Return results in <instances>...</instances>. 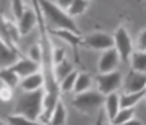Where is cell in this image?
<instances>
[{"label": "cell", "instance_id": "cell-1", "mask_svg": "<svg viewBox=\"0 0 146 125\" xmlns=\"http://www.w3.org/2000/svg\"><path fill=\"white\" fill-rule=\"evenodd\" d=\"M36 3H38V8L41 11L42 17H44V22H47L46 27L49 30H68L71 33L80 34V30L77 28L74 19H71L66 14V11L60 9L54 2H50V0H36Z\"/></svg>", "mask_w": 146, "mask_h": 125}, {"label": "cell", "instance_id": "cell-2", "mask_svg": "<svg viewBox=\"0 0 146 125\" xmlns=\"http://www.w3.org/2000/svg\"><path fill=\"white\" fill-rule=\"evenodd\" d=\"M42 99H44V89L22 92L14 106V114L24 116L30 120H38L42 113Z\"/></svg>", "mask_w": 146, "mask_h": 125}, {"label": "cell", "instance_id": "cell-3", "mask_svg": "<svg viewBox=\"0 0 146 125\" xmlns=\"http://www.w3.org/2000/svg\"><path fill=\"white\" fill-rule=\"evenodd\" d=\"M104 103V95L98 91H85L82 94H76L72 100V106L79 113L83 114H94L102 108Z\"/></svg>", "mask_w": 146, "mask_h": 125}, {"label": "cell", "instance_id": "cell-4", "mask_svg": "<svg viewBox=\"0 0 146 125\" xmlns=\"http://www.w3.org/2000/svg\"><path fill=\"white\" fill-rule=\"evenodd\" d=\"M111 38H113V49L118 52L119 59L127 63L129 61V56L133 52V44H132V39H130L127 30L124 27H118Z\"/></svg>", "mask_w": 146, "mask_h": 125}, {"label": "cell", "instance_id": "cell-5", "mask_svg": "<svg viewBox=\"0 0 146 125\" xmlns=\"http://www.w3.org/2000/svg\"><path fill=\"white\" fill-rule=\"evenodd\" d=\"M80 45L85 47V49L102 50L104 52V50L113 49V38H111V34H107L104 31H94V33L83 36L82 41H80Z\"/></svg>", "mask_w": 146, "mask_h": 125}, {"label": "cell", "instance_id": "cell-6", "mask_svg": "<svg viewBox=\"0 0 146 125\" xmlns=\"http://www.w3.org/2000/svg\"><path fill=\"white\" fill-rule=\"evenodd\" d=\"M96 83H98V92L105 97L111 92H116L121 88V74L118 70L108 72V74H99L96 77Z\"/></svg>", "mask_w": 146, "mask_h": 125}, {"label": "cell", "instance_id": "cell-7", "mask_svg": "<svg viewBox=\"0 0 146 125\" xmlns=\"http://www.w3.org/2000/svg\"><path fill=\"white\" fill-rule=\"evenodd\" d=\"M124 92L126 94H132V92H140V91L146 89V74L145 72H135V70H129L124 78Z\"/></svg>", "mask_w": 146, "mask_h": 125}, {"label": "cell", "instance_id": "cell-8", "mask_svg": "<svg viewBox=\"0 0 146 125\" xmlns=\"http://www.w3.org/2000/svg\"><path fill=\"white\" fill-rule=\"evenodd\" d=\"M119 55L115 49H108V50H104L99 58V63H98V70L99 74H108V72H115L119 66Z\"/></svg>", "mask_w": 146, "mask_h": 125}, {"label": "cell", "instance_id": "cell-9", "mask_svg": "<svg viewBox=\"0 0 146 125\" xmlns=\"http://www.w3.org/2000/svg\"><path fill=\"white\" fill-rule=\"evenodd\" d=\"M10 69L19 78H24V77H29V75L35 74V72H39V64L38 63H33L32 59L25 58V56H22V58L17 59Z\"/></svg>", "mask_w": 146, "mask_h": 125}, {"label": "cell", "instance_id": "cell-10", "mask_svg": "<svg viewBox=\"0 0 146 125\" xmlns=\"http://www.w3.org/2000/svg\"><path fill=\"white\" fill-rule=\"evenodd\" d=\"M22 53L16 49H11L8 47L5 42L0 41V70L2 69H8L14 64L19 58H22Z\"/></svg>", "mask_w": 146, "mask_h": 125}, {"label": "cell", "instance_id": "cell-11", "mask_svg": "<svg viewBox=\"0 0 146 125\" xmlns=\"http://www.w3.org/2000/svg\"><path fill=\"white\" fill-rule=\"evenodd\" d=\"M17 31H19V36H25L29 34L33 28L36 27V13L35 9H25L24 14L21 16V19L17 20Z\"/></svg>", "mask_w": 146, "mask_h": 125}, {"label": "cell", "instance_id": "cell-12", "mask_svg": "<svg viewBox=\"0 0 146 125\" xmlns=\"http://www.w3.org/2000/svg\"><path fill=\"white\" fill-rule=\"evenodd\" d=\"M19 84L24 92H32V91H38L44 88V78H42L41 72H35V74L29 75V77L21 78Z\"/></svg>", "mask_w": 146, "mask_h": 125}, {"label": "cell", "instance_id": "cell-13", "mask_svg": "<svg viewBox=\"0 0 146 125\" xmlns=\"http://www.w3.org/2000/svg\"><path fill=\"white\" fill-rule=\"evenodd\" d=\"M104 114L108 119V122H111V119L116 116V113L119 111V95L116 92H111L108 95L104 97Z\"/></svg>", "mask_w": 146, "mask_h": 125}, {"label": "cell", "instance_id": "cell-14", "mask_svg": "<svg viewBox=\"0 0 146 125\" xmlns=\"http://www.w3.org/2000/svg\"><path fill=\"white\" fill-rule=\"evenodd\" d=\"M49 34H54V36H58L61 39H64L66 42H69L71 45L74 47V53H76V58L79 59V53H77V47L80 45V41H82V36L80 34H76V33H71L68 30H49Z\"/></svg>", "mask_w": 146, "mask_h": 125}, {"label": "cell", "instance_id": "cell-15", "mask_svg": "<svg viewBox=\"0 0 146 125\" xmlns=\"http://www.w3.org/2000/svg\"><path fill=\"white\" fill-rule=\"evenodd\" d=\"M66 108H64L63 102L58 100L55 103L54 109H52L50 116H49V120H47V125H64L66 124Z\"/></svg>", "mask_w": 146, "mask_h": 125}, {"label": "cell", "instance_id": "cell-16", "mask_svg": "<svg viewBox=\"0 0 146 125\" xmlns=\"http://www.w3.org/2000/svg\"><path fill=\"white\" fill-rule=\"evenodd\" d=\"M91 84H93L91 75L86 74V72H79V74H77V78H76V83H74L72 91L76 94H82V92H85V91H90Z\"/></svg>", "mask_w": 146, "mask_h": 125}, {"label": "cell", "instance_id": "cell-17", "mask_svg": "<svg viewBox=\"0 0 146 125\" xmlns=\"http://www.w3.org/2000/svg\"><path fill=\"white\" fill-rule=\"evenodd\" d=\"M127 63H130V70L146 72V53L145 52H138V50L132 52Z\"/></svg>", "mask_w": 146, "mask_h": 125}, {"label": "cell", "instance_id": "cell-18", "mask_svg": "<svg viewBox=\"0 0 146 125\" xmlns=\"http://www.w3.org/2000/svg\"><path fill=\"white\" fill-rule=\"evenodd\" d=\"M145 94H146V89L140 91V92H132V94L124 92L123 95H119V108H133L140 100H143Z\"/></svg>", "mask_w": 146, "mask_h": 125}, {"label": "cell", "instance_id": "cell-19", "mask_svg": "<svg viewBox=\"0 0 146 125\" xmlns=\"http://www.w3.org/2000/svg\"><path fill=\"white\" fill-rule=\"evenodd\" d=\"M72 70H74V67L68 59H63V61L54 64V77H55V80H57V83H60V81L63 80L68 74H71Z\"/></svg>", "mask_w": 146, "mask_h": 125}, {"label": "cell", "instance_id": "cell-20", "mask_svg": "<svg viewBox=\"0 0 146 125\" xmlns=\"http://www.w3.org/2000/svg\"><path fill=\"white\" fill-rule=\"evenodd\" d=\"M90 5V0H72V3L69 5V8L66 9V14L69 16L71 19L77 17V16L83 14L86 11Z\"/></svg>", "mask_w": 146, "mask_h": 125}, {"label": "cell", "instance_id": "cell-21", "mask_svg": "<svg viewBox=\"0 0 146 125\" xmlns=\"http://www.w3.org/2000/svg\"><path fill=\"white\" fill-rule=\"evenodd\" d=\"M0 80H2L3 86L13 89V88H16L17 84H19L21 78L17 77V75L14 74V72L11 70L10 67H8V69H2V70H0Z\"/></svg>", "mask_w": 146, "mask_h": 125}, {"label": "cell", "instance_id": "cell-22", "mask_svg": "<svg viewBox=\"0 0 146 125\" xmlns=\"http://www.w3.org/2000/svg\"><path fill=\"white\" fill-rule=\"evenodd\" d=\"M133 113H135L133 108H119V111L116 113V116L111 119L110 125H121V124H124V122L130 120V119H133Z\"/></svg>", "mask_w": 146, "mask_h": 125}, {"label": "cell", "instance_id": "cell-23", "mask_svg": "<svg viewBox=\"0 0 146 125\" xmlns=\"http://www.w3.org/2000/svg\"><path fill=\"white\" fill-rule=\"evenodd\" d=\"M77 74H79L77 70H72L71 74H68L66 77L60 81V88H58L60 92H71V91H72L74 83H76V78H77Z\"/></svg>", "mask_w": 146, "mask_h": 125}, {"label": "cell", "instance_id": "cell-24", "mask_svg": "<svg viewBox=\"0 0 146 125\" xmlns=\"http://www.w3.org/2000/svg\"><path fill=\"white\" fill-rule=\"evenodd\" d=\"M8 124L10 125H38L36 120H30V119L24 117V116H19V114H11L8 116Z\"/></svg>", "mask_w": 146, "mask_h": 125}, {"label": "cell", "instance_id": "cell-25", "mask_svg": "<svg viewBox=\"0 0 146 125\" xmlns=\"http://www.w3.org/2000/svg\"><path fill=\"white\" fill-rule=\"evenodd\" d=\"M27 58L32 59L33 63H38L41 61V49H39V45H32L29 49V53H27Z\"/></svg>", "mask_w": 146, "mask_h": 125}, {"label": "cell", "instance_id": "cell-26", "mask_svg": "<svg viewBox=\"0 0 146 125\" xmlns=\"http://www.w3.org/2000/svg\"><path fill=\"white\" fill-rule=\"evenodd\" d=\"M24 11H25V8H24L22 0H13V14H14V17H16V20L21 19V16L24 14Z\"/></svg>", "mask_w": 146, "mask_h": 125}, {"label": "cell", "instance_id": "cell-27", "mask_svg": "<svg viewBox=\"0 0 146 125\" xmlns=\"http://www.w3.org/2000/svg\"><path fill=\"white\" fill-rule=\"evenodd\" d=\"M66 59V52L64 49H52V64H57V63Z\"/></svg>", "mask_w": 146, "mask_h": 125}, {"label": "cell", "instance_id": "cell-28", "mask_svg": "<svg viewBox=\"0 0 146 125\" xmlns=\"http://www.w3.org/2000/svg\"><path fill=\"white\" fill-rule=\"evenodd\" d=\"M137 50L138 52H145L146 50V30H141L137 39Z\"/></svg>", "mask_w": 146, "mask_h": 125}, {"label": "cell", "instance_id": "cell-29", "mask_svg": "<svg viewBox=\"0 0 146 125\" xmlns=\"http://www.w3.org/2000/svg\"><path fill=\"white\" fill-rule=\"evenodd\" d=\"M11 99V89L7 86L3 88H0V100L2 102H8V100Z\"/></svg>", "mask_w": 146, "mask_h": 125}, {"label": "cell", "instance_id": "cell-30", "mask_svg": "<svg viewBox=\"0 0 146 125\" xmlns=\"http://www.w3.org/2000/svg\"><path fill=\"white\" fill-rule=\"evenodd\" d=\"M71 3H72V0H57V3H55V5H57L60 9L66 11V9L69 8V5H71Z\"/></svg>", "mask_w": 146, "mask_h": 125}, {"label": "cell", "instance_id": "cell-31", "mask_svg": "<svg viewBox=\"0 0 146 125\" xmlns=\"http://www.w3.org/2000/svg\"><path fill=\"white\" fill-rule=\"evenodd\" d=\"M94 125H105V114H104V111H101V109L98 111V117H96Z\"/></svg>", "mask_w": 146, "mask_h": 125}, {"label": "cell", "instance_id": "cell-32", "mask_svg": "<svg viewBox=\"0 0 146 125\" xmlns=\"http://www.w3.org/2000/svg\"><path fill=\"white\" fill-rule=\"evenodd\" d=\"M121 125H143V124H141V120H138V119H130V120L124 122V124H121Z\"/></svg>", "mask_w": 146, "mask_h": 125}, {"label": "cell", "instance_id": "cell-33", "mask_svg": "<svg viewBox=\"0 0 146 125\" xmlns=\"http://www.w3.org/2000/svg\"><path fill=\"white\" fill-rule=\"evenodd\" d=\"M0 125H5V124H3V120H2V119H0Z\"/></svg>", "mask_w": 146, "mask_h": 125}, {"label": "cell", "instance_id": "cell-34", "mask_svg": "<svg viewBox=\"0 0 146 125\" xmlns=\"http://www.w3.org/2000/svg\"><path fill=\"white\" fill-rule=\"evenodd\" d=\"M44 125H47V124H44Z\"/></svg>", "mask_w": 146, "mask_h": 125}]
</instances>
